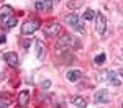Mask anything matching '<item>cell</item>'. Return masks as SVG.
<instances>
[{
    "instance_id": "cell-14",
    "label": "cell",
    "mask_w": 123,
    "mask_h": 108,
    "mask_svg": "<svg viewBox=\"0 0 123 108\" xmlns=\"http://www.w3.org/2000/svg\"><path fill=\"white\" fill-rule=\"evenodd\" d=\"M80 7H82V0H69L67 2V8H71V10H77Z\"/></svg>"
},
{
    "instance_id": "cell-26",
    "label": "cell",
    "mask_w": 123,
    "mask_h": 108,
    "mask_svg": "<svg viewBox=\"0 0 123 108\" xmlns=\"http://www.w3.org/2000/svg\"><path fill=\"white\" fill-rule=\"evenodd\" d=\"M120 59H122V61H123V52H122V56H120Z\"/></svg>"
},
{
    "instance_id": "cell-23",
    "label": "cell",
    "mask_w": 123,
    "mask_h": 108,
    "mask_svg": "<svg viewBox=\"0 0 123 108\" xmlns=\"http://www.w3.org/2000/svg\"><path fill=\"white\" fill-rule=\"evenodd\" d=\"M5 41H7V36H5V33H2V31H0V44H2V43H5Z\"/></svg>"
},
{
    "instance_id": "cell-13",
    "label": "cell",
    "mask_w": 123,
    "mask_h": 108,
    "mask_svg": "<svg viewBox=\"0 0 123 108\" xmlns=\"http://www.w3.org/2000/svg\"><path fill=\"white\" fill-rule=\"evenodd\" d=\"M79 21H80V18H79V15H77V13H71V15L67 17V23H69L71 26H74V28L77 26V23H79Z\"/></svg>"
},
{
    "instance_id": "cell-15",
    "label": "cell",
    "mask_w": 123,
    "mask_h": 108,
    "mask_svg": "<svg viewBox=\"0 0 123 108\" xmlns=\"http://www.w3.org/2000/svg\"><path fill=\"white\" fill-rule=\"evenodd\" d=\"M108 75H110V70H102V72H98L97 74V82H105V80H108Z\"/></svg>"
},
{
    "instance_id": "cell-9",
    "label": "cell",
    "mask_w": 123,
    "mask_h": 108,
    "mask_svg": "<svg viewBox=\"0 0 123 108\" xmlns=\"http://www.w3.org/2000/svg\"><path fill=\"white\" fill-rule=\"evenodd\" d=\"M71 103H72L74 107H77V108H85L87 107V100H85L84 97H79V95L71 98Z\"/></svg>"
},
{
    "instance_id": "cell-10",
    "label": "cell",
    "mask_w": 123,
    "mask_h": 108,
    "mask_svg": "<svg viewBox=\"0 0 123 108\" xmlns=\"http://www.w3.org/2000/svg\"><path fill=\"white\" fill-rule=\"evenodd\" d=\"M80 77H82V72H80V70H69L66 74V79L69 82H77Z\"/></svg>"
},
{
    "instance_id": "cell-18",
    "label": "cell",
    "mask_w": 123,
    "mask_h": 108,
    "mask_svg": "<svg viewBox=\"0 0 123 108\" xmlns=\"http://www.w3.org/2000/svg\"><path fill=\"white\" fill-rule=\"evenodd\" d=\"M17 23H18V21H17V18H15V17H13V18L8 20V23H7L5 26H7V28H15V26H17Z\"/></svg>"
},
{
    "instance_id": "cell-2",
    "label": "cell",
    "mask_w": 123,
    "mask_h": 108,
    "mask_svg": "<svg viewBox=\"0 0 123 108\" xmlns=\"http://www.w3.org/2000/svg\"><path fill=\"white\" fill-rule=\"evenodd\" d=\"M77 39H74L71 34H64L56 41V48L64 49V48H71V46H79V43H76Z\"/></svg>"
},
{
    "instance_id": "cell-12",
    "label": "cell",
    "mask_w": 123,
    "mask_h": 108,
    "mask_svg": "<svg viewBox=\"0 0 123 108\" xmlns=\"http://www.w3.org/2000/svg\"><path fill=\"white\" fill-rule=\"evenodd\" d=\"M108 82H110L112 85H115V87H118V85L122 84V80L118 79V75L115 74L113 70H110V75H108Z\"/></svg>"
},
{
    "instance_id": "cell-21",
    "label": "cell",
    "mask_w": 123,
    "mask_h": 108,
    "mask_svg": "<svg viewBox=\"0 0 123 108\" xmlns=\"http://www.w3.org/2000/svg\"><path fill=\"white\" fill-rule=\"evenodd\" d=\"M21 46L25 49H28L30 46H31V39H21Z\"/></svg>"
},
{
    "instance_id": "cell-16",
    "label": "cell",
    "mask_w": 123,
    "mask_h": 108,
    "mask_svg": "<svg viewBox=\"0 0 123 108\" xmlns=\"http://www.w3.org/2000/svg\"><path fill=\"white\" fill-rule=\"evenodd\" d=\"M95 15H97V13H95L94 10H85L84 18H85V20H94V18H95Z\"/></svg>"
},
{
    "instance_id": "cell-7",
    "label": "cell",
    "mask_w": 123,
    "mask_h": 108,
    "mask_svg": "<svg viewBox=\"0 0 123 108\" xmlns=\"http://www.w3.org/2000/svg\"><path fill=\"white\" fill-rule=\"evenodd\" d=\"M94 100H95V103H107V102H110V93H108V90H105V88L97 90V93L94 95Z\"/></svg>"
},
{
    "instance_id": "cell-5",
    "label": "cell",
    "mask_w": 123,
    "mask_h": 108,
    "mask_svg": "<svg viewBox=\"0 0 123 108\" xmlns=\"http://www.w3.org/2000/svg\"><path fill=\"white\" fill-rule=\"evenodd\" d=\"M94 20H95V31L98 34H104L105 28H107V18H105V15L104 13H97V17Z\"/></svg>"
},
{
    "instance_id": "cell-22",
    "label": "cell",
    "mask_w": 123,
    "mask_h": 108,
    "mask_svg": "<svg viewBox=\"0 0 123 108\" xmlns=\"http://www.w3.org/2000/svg\"><path fill=\"white\" fill-rule=\"evenodd\" d=\"M35 8L38 10V11H43V10H44V5H43V2H41V0H39V2H36Z\"/></svg>"
},
{
    "instance_id": "cell-24",
    "label": "cell",
    "mask_w": 123,
    "mask_h": 108,
    "mask_svg": "<svg viewBox=\"0 0 123 108\" xmlns=\"http://www.w3.org/2000/svg\"><path fill=\"white\" fill-rule=\"evenodd\" d=\"M49 85H51V82H49V80H44V82L41 84V87H43V88H48Z\"/></svg>"
},
{
    "instance_id": "cell-19",
    "label": "cell",
    "mask_w": 123,
    "mask_h": 108,
    "mask_svg": "<svg viewBox=\"0 0 123 108\" xmlns=\"http://www.w3.org/2000/svg\"><path fill=\"white\" fill-rule=\"evenodd\" d=\"M76 29L79 31V33H85V25H84V21H79V23H77V26H76Z\"/></svg>"
},
{
    "instance_id": "cell-27",
    "label": "cell",
    "mask_w": 123,
    "mask_h": 108,
    "mask_svg": "<svg viewBox=\"0 0 123 108\" xmlns=\"http://www.w3.org/2000/svg\"><path fill=\"white\" fill-rule=\"evenodd\" d=\"M122 108H123V102H122Z\"/></svg>"
},
{
    "instance_id": "cell-20",
    "label": "cell",
    "mask_w": 123,
    "mask_h": 108,
    "mask_svg": "<svg viewBox=\"0 0 123 108\" xmlns=\"http://www.w3.org/2000/svg\"><path fill=\"white\" fill-rule=\"evenodd\" d=\"M95 62H97V64H104V62H105V54H98V56H95Z\"/></svg>"
},
{
    "instance_id": "cell-8",
    "label": "cell",
    "mask_w": 123,
    "mask_h": 108,
    "mask_svg": "<svg viewBox=\"0 0 123 108\" xmlns=\"http://www.w3.org/2000/svg\"><path fill=\"white\" fill-rule=\"evenodd\" d=\"M28 103H30V92L21 90L18 93V105L20 107H28Z\"/></svg>"
},
{
    "instance_id": "cell-17",
    "label": "cell",
    "mask_w": 123,
    "mask_h": 108,
    "mask_svg": "<svg viewBox=\"0 0 123 108\" xmlns=\"http://www.w3.org/2000/svg\"><path fill=\"white\" fill-rule=\"evenodd\" d=\"M41 2H43V5H44V10H46V11H51L54 0H41Z\"/></svg>"
},
{
    "instance_id": "cell-11",
    "label": "cell",
    "mask_w": 123,
    "mask_h": 108,
    "mask_svg": "<svg viewBox=\"0 0 123 108\" xmlns=\"http://www.w3.org/2000/svg\"><path fill=\"white\" fill-rule=\"evenodd\" d=\"M35 48H36V57L39 61H43L44 59V48H43L41 41H35Z\"/></svg>"
},
{
    "instance_id": "cell-4",
    "label": "cell",
    "mask_w": 123,
    "mask_h": 108,
    "mask_svg": "<svg viewBox=\"0 0 123 108\" xmlns=\"http://www.w3.org/2000/svg\"><path fill=\"white\" fill-rule=\"evenodd\" d=\"M10 18H13V8L10 5H3L0 8V25H7Z\"/></svg>"
},
{
    "instance_id": "cell-25",
    "label": "cell",
    "mask_w": 123,
    "mask_h": 108,
    "mask_svg": "<svg viewBox=\"0 0 123 108\" xmlns=\"http://www.w3.org/2000/svg\"><path fill=\"white\" fill-rule=\"evenodd\" d=\"M0 108H7V107H5V105H0Z\"/></svg>"
},
{
    "instance_id": "cell-1",
    "label": "cell",
    "mask_w": 123,
    "mask_h": 108,
    "mask_svg": "<svg viewBox=\"0 0 123 108\" xmlns=\"http://www.w3.org/2000/svg\"><path fill=\"white\" fill-rule=\"evenodd\" d=\"M41 26V23H39V20L33 18V20H26L23 25H21V28H20V31H21V34H25V36H28V34H33L36 29Z\"/></svg>"
},
{
    "instance_id": "cell-6",
    "label": "cell",
    "mask_w": 123,
    "mask_h": 108,
    "mask_svg": "<svg viewBox=\"0 0 123 108\" xmlns=\"http://www.w3.org/2000/svg\"><path fill=\"white\" fill-rule=\"evenodd\" d=\"M3 59L7 61V64H8L10 67H18L20 61H18V54H17V52L8 51V52H5V54H3Z\"/></svg>"
},
{
    "instance_id": "cell-3",
    "label": "cell",
    "mask_w": 123,
    "mask_h": 108,
    "mask_svg": "<svg viewBox=\"0 0 123 108\" xmlns=\"http://www.w3.org/2000/svg\"><path fill=\"white\" fill-rule=\"evenodd\" d=\"M43 31H44V36H48V38H54V36H57V33L61 31V25L56 23V21H49V23L44 25Z\"/></svg>"
}]
</instances>
